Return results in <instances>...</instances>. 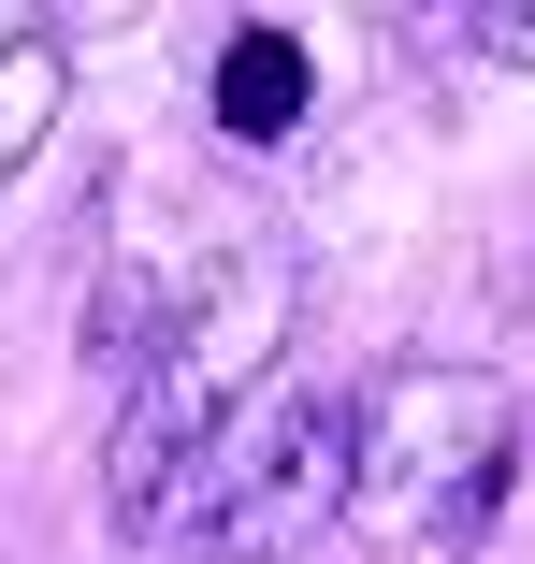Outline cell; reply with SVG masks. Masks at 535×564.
<instances>
[{
	"mask_svg": "<svg viewBox=\"0 0 535 564\" xmlns=\"http://www.w3.org/2000/svg\"><path fill=\"white\" fill-rule=\"evenodd\" d=\"M290 318H304V261H290V232H232V261L188 275L160 362L117 391V448H101V521H117V550L160 535V521H188L203 464H218L232 420L275 391Z\"/></svg>",
	"mask_w": 535,
	"mask_h": 564,
	"instance_id": "cell-1",
	"label": "cell"
},
{
	"mask_svg": "<svg viewBox=\"0 0 535 564\" xmlns=\"http://www.w3.org/2000/svg\"><path fill=\"white\" fill-rule=\"evenodd\" d=\"M506 492V391L478 362H376L348 391V521L362 535H478Z\"/></svg>",
	"mask_w": 535,
	"mask_h": 564,
	"instance_id": "cell-2",
	"label": "cell"
},
{
	"mask_svg": "<svg viewBox=\"0 0 535 564\" xmlns=\"http://www.w3.org/2000/svg\"><path fill=\"white\" fill-rule=\"evenodd\" d=\"M334 521H348V391H275L261 420H232V448L188 492L203 564H304Z\"/></svg>",
	"mask_w": 535,
	"mask_h": 564,
	"instance_id": "cell-3",
	"label": "cell"
},
{
	"mask_svg": "<svg viewBox=\"0 0 535 564\" xmlns=\"http://www.w3.org/2000/svg\"><path fill=\"white\" fill-rule=\"evenodd\" d=\"M58 101H73V44H58L44 15H0V174H30V160H44Z\"/></svg>",
	"mask_w": 535,
	"mask_h": 564,
	"instance_id": "cell-4",
	"label": "cell"
},
{
	"mask_svg": "<svg viewBox=\"0 0 535 564\" xmlns=\"http://www.w3.org/2000/svg\"><path fill=\"white\" fill-rule=\"evenodd\" d=\"M218 131H232V145H290V131H304V44H290V30H232V58H218Z\"/></svg>",
	"mask_w": 535,
	"mask_h": 564,
	"instance_id": "cell-5",
	"label": "cell"
},
{
	"mask_svg": "<svg viewBox=\"0 0 535 564\" xmlns=\"http://www.w3.org/2000/svg\"><path fill=\"white\" fill-rule=\"evenodd\" d=\"M174 304H188V290H174L160 261H101V290H87V362H101V377L131 391V377L160 362V333H174Z\"/></svg>",
	"mask_w": 535,
	"mask_h": 564,
	"instance_id": "cell-6",
	"label": "cell"
},
{
	"mask_svg": "<svg viewBox=\"0 0 535 564\" xmlns=\"http://www.w3.org/2000/svg\"><path fill=\"white\" fill-rule=\"evenodd\" d=\"M449 58H492V73H535V0H463V15H435Z\"/></svg>",
	"mask_w": 535,
	"mask_h": 564,
	"instance_id": "cell-7",
	"label": "cell"
}]
</instances>
